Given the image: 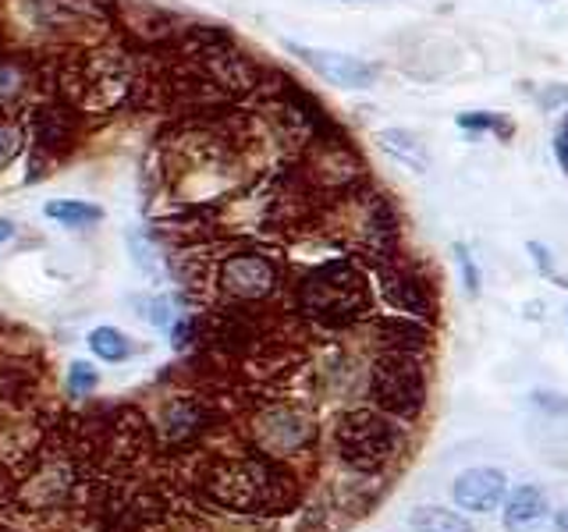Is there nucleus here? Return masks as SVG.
<instances>
[{
  "mask_svg": "<svg viewBox=\"0 0 568 532\" xmlns=\"http://www.w3.org/2000/svg\"><path fill=\"white\" fill-rule=\"evenodd\" d=\"M203 490L213 504L242 514H277L295 501V479L274 458H217L203 472Z\"/></svg>",
  "mask_w": 568,
  "mask_h": 532,
  "instance_id": "f257e3e1",
  "label": "nucleus"
},
{
  "mask_svg": "<svg viewBox=\"0 0 568 532\" xmlns=\"http://www.w3.org/2000/svg\"><path fill=\"white\" fill-rule=\"evenodd\" d=\"M298 309L324 327H345L369 313L366 274L348 256L320 263L298 284Z\"/></svg>",
  "mask_w": 568,
  "mask_h": 532,
  "instance_id": "f03ea898",
  "label": "nucleus"
},
{
  "mask_svg": "<svg viewBox=\"0 0 568 532\" xmlns=\"http://www.w3.org/2000/svg\"><path fill=\"white\" fill-rule=\"evenodd\" d=\"M337 454L359 472H381L402 451V426L381 408H355L337 422Z\"/></svg>",
  "mask_w": 568,
  "mask_h": 532,
  "instance_id": "7ed1b4c3",
  "label": "nucleus"
},
{
  "mask_svg": "<svg viewBox=\"0 0 568 532\" xmlns=\"http://www.w3.org/2000/svg\"><path fill=\"white\" fill-rule=\"evenodd\" d=\"M369 398L381 412L395 419H416L426 408V377L416 366V355L384 351L369 372Z\"/></svg>",
  "mask_w": 568,
  "mask_h": 532,
  "instance_id": "20e7f679",
  "label": "nucleus"
},
{
  "mask_svg": "<svg viewBox=\"0 0 568 532\" xmlns=\"http://www.w3.org/2000/svg\"><path fill=\"white\" fill-rule=\"evenodd\" d=\"M217 284H221V291L235 301H260L277 291L281 274H277V263L263 253H231L221 263Z\"/></svg>",
  "mask_w": 568,
  "mask_h": 532,
  "instance_id": "39448f33",
  "label": "nucleus"
},
{
  "mask_svg": "<svg viewBox=\"0 0 568 532\" xmlns=\"http://www.w3.org/2000/svg\"><path fill=\"white\" fill-rule=\"evenodd\" d=\"M288 53L337 89H355V93H359V89H369L381 79V64H373L366 58H355V53L306 47V43H288Z\"/></svg>",
  "mask_w": 568,
  "mask_h": 532,
  "instance_id": "423d86ee",
  "label": "nucleus"
},
{
  "mask_svg": "<svg viewBox=\"0 0 568 532\" xmlns=\"http://www.w3.org/2000/svg\"><path fill=\"white\" fill-rule=\"evenodd\" d=\"M381 295L395 313L402 316H416V319H430L437 313V295L419 270L413 266H395V270L381 274Z\"/></svg>",
  "mask_w": 568,
  "mask_h": 532,
  "instance_id": "0eeeda50",
  "label": "nucleus"
},
{
  "mask_svg": "<svg viewBox=\"0 0 568 532\" xmlns=\"http://www.w3.org/2000/svg\"><path fill=\"white\" fill-rule=\"evenodd\" d=\"M452 497L462 511H473V514H487L497 504H505L508 497V479L501 469H466L452 487Z\"/></svg>",
  "mask_w": 568,
  "mask_h": 532,
  "instance_id": "6e6552de",
  "label": "nucleus"
},
{
  "mask_svg": "<svg viewBox=\"0 0 568 532\" xmlns=\"http://www.w3.org/2000/svg\"><path fill=\"white\" fill-rule=\"evenodd\" d=\"M508 532H558V511H550L540 487H519L505 497Z\"/></svg>",
  "mask_w": 568,
  "mask_h": 532,
  "instance_id": "1a4fd4ad",
  "label": "nucleus"
},
{
  "mask_svg": "<svg viewBox=\"0 0 568 532\" xmlns=\"http://www.w3.org/2000/svg\"><path fill=\"white\" fill-rule=\"evenodd\" d=\"M373 330H377L384 351H405V355H419L430 348L434 334L426 327V319H416V316H381L373 319Z\"/></svg>",
  "mask_w": 568,
  "mask_h": 532,
  "instance_id": "9d476101",
  "label": "nucleus"
},
{
  "mask_svg": "<svg viewBox=\"0 0 568 532\" xmlns=\"http://www.w3.org/2000/svg\"><path fill=\"white\" fill-rule=\"evenodd\" d=\"M260 437H263V448L271 454H284V451H295V448L306 443L310 426L302 422L295 412H284V408H281V412H271L263 419Z\"/></svg>",
  "mask_w": 568,
  "mask_h": 532,
  "instance_id": "9b49d317",
  "label": "nucleus"
},
{
  "mask_svg": "<svg viewBox=\"0 0 568 532\" xmlns=\"http://www.w3.org/2000/svg\"><path fill=\"white\" fill-rule=\"evenodd\" d=\"M377 146L387 156H395L398 164H405L408 171H416V174L430 171V153H426V142L416 132H408V129H381L377 132Z\"/></svg>",
  "mask_w": 568,
  "mask_h": 532,
  "instance_id": "f8f14e48",
  "label": "nucleus"
},
{
  "mask_svg": "<svg viewBox=\"0 0 568 532\" xmlns=\"http://www.w3.org/2000/svg\"><path fill=\"white\" fill-rule=\"evenodd\" d=\"M43 213L50 221H58L61 227H71V231H79V227H97L106 213L103 206L97 203H85V200H50L43 206Z\"/></svg>",
  "mask_w": 568,
  "mask_h": 532,
  "instance_id": "ddd939ff",
  "label": "nucleus"
},
{
  "mask_svg": "<svg viewBox=\"0 0 568 532\" xmlns=\"http://www.w3.org/2000/svg\"><path fill=\"white\" fill-rule=\"evenodd\" d=\"M455 124L469 135H494L497 142L515 139V121L501 111H462L455 114Z\"/></svg>",
  "mask_w": 568,
  "mask_h": 532,
  "instance_id": "4468645a",
  "label": "nucleus"
},
{
  "mask_svg": "<svg viewBox=\"0 0 568 532\" xmlns=\"http://www.w3.org/2000/svg\"><path fill=\"white\" fill-rule=\"evenodd\" d=\"M203 419H206L203 405H195V401H174L168 408V416H164V433L171 440H178V443L192 440L195 433H203Z\"/></svg>",
  "mask_w": 568,
  "mask_h": 532,
  "instance_id": "2eb2a0df",
  "label": "nucleus"
},
{
  "mask_svg": "<svg viewBox=\"0 0 568 532\" xmlns=\"http://www.w3.org/2000/svg\"><path fill=\"white\" fill-rule=\"evenodd\" d=\"M89 351L103 362H124V359H132L135 345H132V337L118 327H97L89 334Z\"/></svg>",
  "mask_w": 568,
  "mask_h": 532,
  "instance_id": "dca6fc26",
  "label": "nucleus"
},
{
  "mask_svg": "<svg viewBox=\"0 0 568 532\" xmlns=\"http://www.w3.org/2000/svg\"><path fill=\"white\" fill-rule=\"evenodd\" d=\"M408 525H413V532H476L469 519H462L458 511L448 508H416Z\"/></svg>",
  "mask_w": 568,
  "mask_h": 532,
  "instance_id": "f3484780",
  "label": "nucleus"
},
{
  "mask_svg": "<svg viewBox=\"0 0 568 532\" xmlns=\"http://www.w3.org/2000/svg\"><path fill=\"white\" fill-rule=\"evenodd\" d=\"M452 253H455V259H458V274H462V284H466V295H469V298H479V284H484V277H479V266H476L473 248H469V245H462V242H455V245H452Z\"/></svg>",
  "mask_w": 568,
  "mask_h": 532,
  "instance_id": "a211bd4d",
  "label": "nucleus"
},
{
  "mask_svg": "<svg viewBox=\"0 0 568 532\" xmlns=\"http://www.w3.org/2000/svg\"><path fill=\"white\" fill-rule=\"evenodd\" d=\"M100 387V372L89 366V362H71L68 369V390L75 398H85V395H93V390Z\"/></svg>",
  "mask_w": 568,
  "mask_h": 532,
  "instance_id": "6ab92c4d",
  "label": "nucleus"
},
{
  "mask_svg": "<svg viewBox=\"0 0 568 532\" xmlns=\"http://www.w3.org/2000/svg\"><path fill=\"white\" fill-rule=\"evenodd\" d=\"M526 253H529V259H532V263H537V270H540L544 277L555 280L558 288H568V277H565V274L558 270V266H555V256H550V248H547L544 242H529V245H526Z\"/></svg>",
  "mask_w": 568,
  "mask_h": 532,
  "instance_id": "aec40b11",
  "label": "nucleus"
},
{
  "mask_svg": "<svg viewBox=\"0 0 568 532\" xmlns=\"http://www.w3.org/2000/svg\"><path fill=\"white\" fill-rule=\"evenodd\" d=\"M532 100H537L540 111H558L568 103V82H550L544 89H532Z\"/></svg>",
  "mask_w": 568,
  "mask_h": 532,
  "instance_id": "412c9836",
  "label": "nucleus"
},
{
  "mask_svg": "<svg viewBox=\"0 0 568 532\" xmlns=\"http://www.w3.org/2000/svg\"><path fill=\"white\" fill-rule=\"evenodd\" d=\"M18 153H22V135H18L14 129H8V124H0V171H4L8 164H14Z\"/></svg>",
  "mask_w": 568,
  "mask_h": 532,
  "instance_id": "4be33fe9",
  "label": "nucleus"
},
{
  "mask_svg": "<svg viewBox=\"0 0 568 532\" xmlns=\"http://www.w3.org/2000/svg\"><path fill=\"white\" fill-rule=\"evenodd\" d=\"M14 490H18V472L8 461H0V511L14 508Z\"/></svg>",
  "mask_w": 568,
  "mask_h": 532,
  "instance_id": "5701e85b",
  "label": "nucleus"
},
{
  "mask_svg": "<svg viewBox=\"0 0 568 532\" xmlns=\"http://www.w3.org/2000/svg\"><path fill=\"white\" fill-rule=\"evenodd\" d=\"M555 156H558L561 171L568 174V114H565V121L558 124V132H555Z\"/></svg>",
  "mask_w": 568,
  "mask_h": 532,
  "instance_id": "b1692460",
  "label": "nucleus"
},
{
  "mask_svg": "<svg viewBox=\"0 0 568 532\" xmlns=\"http://www.w3.org/2000/svg\"><path fill=\"white\" fill-rule=\"evenodd\" d=\"M11 235H14V224L8 217H0V245L11 242Z\"/></svg>",
  "mask_w": 568,
  "mask_h": 532,
  "instance_id": "393cba45",
  "label": "nucleus"
},
{
  "mask_svg": "<svg viewBox=\"0 0 568 532\" xmlns=\"http://www.w3.org/2000/svg\"><path fill=\"white\" fill-rule=\"evenodd\" d=\"M558 532H568V508L558 511Z\"/></svg>",
  "mask_w": 568,
  "mask_h": 532,
  "instance_id": "a878e982",
  "label": "nucleus"
},
{
  "mask_svg": "<svg viewBox=\"0 0 568 532\" xmlns=\"http://www.w3.org/2000/svg\"><path fill=\"white\" fill-rule=\"evenodd\" d=\"M0 532H18V529H11L8 522H0Z\"/></svg>",
  "mask_w": 568,
  "mask_h": 532,
  "instance_id": "bb28decb",
  "label": "nucleus"
},
{
  "mask_svg": "<svg viewBox=\"0 0 568 532\" xmlns=\"http://www.w3.org/2000/svg\"><path fill=\"white\" fill-rule=\"evenodd\" d=\"M537 4H555V0H537Z\"/></svg>",
  "mask_w": 568,
  "mask_h": 532,
  "instance_id": "cd10ccee",
  "label": "nucleus"
}]
</instances>
